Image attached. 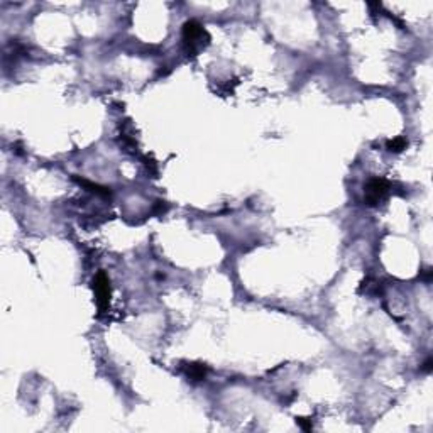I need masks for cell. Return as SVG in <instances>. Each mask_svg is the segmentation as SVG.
Returning a JSON list of instances; mask_svg holds the SVG:
<instances>
[{
	"label": "cell",
	"instance_id": "cell-7",
	"mask_svg": "<svg viewBox=\"0 0 433 433\" xmlns=\"http://www.w3.org/2000/svg\"><path fill=\"white\" fill-rule=\"evenodd\" d=\"M432 369H433V360L432 359H427L423 362L422 367H420V371H422V372H432Z\"/></svg>",
	"mask_w": 433,
	"mask_h": 433
},
{
	"label": "cell",
	"instance_id": "cell-2",
	"mask_svg": "<svg viewBox=\"0 0 433 433\" xmlns=\"http://www.w3.org/2000/svg\"><path fill=\"white\" fill-rule=\"evenodd\" d=\"M389 183L384 178H372L367 181V185L364 186V201L369 206H376L388 195Z\"/></svg>",
	"mask_w": 433,
	"mask_h": 433
},
{
	"label": "cell",
	"instance_id": "cell-5",
	"mask_svg": "<svg viewBox=\"0 0 433 433\" xmlns=\"http://www.w3.org/2000/svg\"><path fill=\"white\" fill-rule=\"evenodd\" d=\"M408 142L404 137H396L393 139V141H388V151H391V153H401L403 149H406Z\"/></svg>",
	"mask_w": 433,
	"mask_h": 433
},
{
	"label": "cell",
	"instance_id": "cell-1",
	"mask_svg": "<svg viewBox=\"0 0 433 433\" xmlns=\"http://www.w3.org/2000/svg\"><path fill=\"white\" fill-rule=\"evenodd\" d=\"M203 38L210 39V36L198 21H188L183 24V42H185L188 53L195 54L197 49L205 46L206 42H203Z\"/></svg>",
	"mask_w": 433,
	"mask_h": 433
},
{
	"label": "cell",
	"instance_id": "cell-3",
	"mask_svg": "<svg viewBox=\"0 0 433 433\" xmlns=\"http://www.w3.org/2000/svg\"><path fill=\"white\" fill-rule=\"evenodd\" d=\"M93 291L95 298H97V305L100 308V312H105L110 305V296H112V289H110V281L107 277V274L100 271L95 276L93 279Z\"/></svg>",
	"mask_w": 433,
	"mask_h": 433
},
{
	"label": "cell",
	"instance_id": "cell-6",
	"mask_svg": "<svg viewBox=\"0 0 433 433\" xmlns=\"http://www.w3.org/2000/svg\"><path fill=\"white\" fill-rule=\"evenodd\" d=\"M296 423L300 425L301 428H303V430H312V427H313V423H312V420H308V418H296Z\"/></svg>",
	"mask_w": 433,
	"mask_h": 433
},
{
	"label": "cell",
	"instance_id": "cell-4",
	"mask_svg": "<svg viewBox=\"0 0 433 433\" xmlns=\"http://www.w3.org/2000/svg\"><path fill=\"white\" fill-rule=\"evenodd\" d=\"M206 367L203 364H188L186 365V374L192 381H203L206 377Z\"/></svg>",
	"mask_w": 433,
	"mask_h": 433
}]
</instances>
